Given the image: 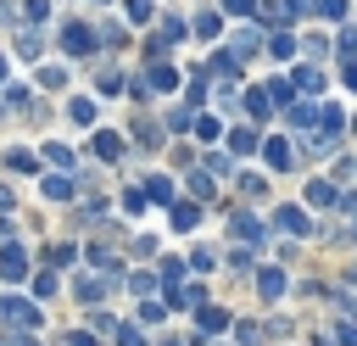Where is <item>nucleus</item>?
I'll list each match as a JSON object with an SVG mask.
<instances>
[{
  "instance_id": "nucleus-5",
  "label": "nucleus",
  "mask_w": 357,
  "mask_h": 346,
  "mask_svg": "<svg viewBox=\"0 0 357 346\" xmlns=\"http://www.w3.org/2000/svg\"><path fill=\"white\" fill-rule=\"evenodd\" d=\"M67 117H73L78 128H95V117H100V112H95V100H89V95H73V100H67Z\"/></svg>"
},
{
  "instance_id": "nucleus-42",
  "label": "nucleus",
  "mask_w": 357,
  "mask_h": 346,
  "mask_svg": "<svg viewBox=\"0 0 357 346\" xmlns=\"http://www.w3.org/2000/svg\"><path fill=\"white\" fill-rule=\"evenodd\" d=\"M234 234H245V240H257V218H251V212H240V218H234Z\"/></svg>"
},
{
  "instance_id": "nucleus-36",
  "label": "nucleus",
  "mask_w": 357,
  "mask_h": 346,
  "mask_svg": "<svg viewBox=\"0 0 357 346\" xmlns=\"http://www.w3.org/2000/svg\"><path fill=\"white\" fill-rule=\"evenodd\" d=\"M335 50H340V56H346V61H357V28H346V33H340V39H335Z\"/></svg>"
},
{
  "instance_id": "nucleus-22",
  "label": "nucleus",
  "mask_w": 357,
  "mask_h": 346,
  "mask_svg": "<svg viewBox=\"0 0 357 346\" xmlns=\"http://www.w3.org/2000/svg\"><path fill=\"white\" fill-rule=\"evenodd\" d=\"M190 128H195V140H218V134H223V123H218V117H206V112H195V123H190Z\"/></svg>"
},
{
  "instance_id": "nucleus-6",
  "label": "nucleus",
  "mask_w": 357,
  "mask_h": 346,
  "mask_svg": "<svg viewBox=\"0 0 357 346\" xmlns=\"http://www.w3.org/2000/svg\"><path fill=\"white\" fill-rule=\"evenodd\" d=\"M89 151H95L100 162H117V156H123V134H106V128H100V134L89 140Z\"/></svg>"
},
{
  "instance_id": "nucleus-50",
  "label": "nucleus",
  "mask_w": 357,
  "mask_h": 346,
  "mask_svg": "<svg viewBox=\"0 0 357 346\" xmlns=\"http://www.w3.org/2000/svg\"><path fill=\"white\" fill-rule=\"evenodd\" d=\"M6 67H11V61H6V50H0V84H6V78H11V73H6Z\"/></svg>"
},
{
  "instance_id": "nucleus-40",
  "label": "nucleus",
  "mask_w": 357,
  "mask_h": 346,
  "mask_svg": "<svg viewBox=\"0 0 357 346\" xmlns=\"http://www.w3.org/2000/svg\"><path fill=\"white\" fill-rule=\"evenodd\" d=\"M201 162H206V173H218V179H223V173H229V156H223V151H206V156H201Z\"/></svg>"
},
{
  "instance_id": "nucleus-31",
  "label": "nucleus",
  "mask_w": 357,
  "mask_h": 346,
  "mask_svg": "<svg viewBox=\"0 0 357 346\" xmlns=\"http://www.w3.org/2000/svg\"><path fill=\"white\" fill-rule=\"evenodd\" d=\"M184 100H190V106H201V100H206V78H201V73L184 84Z\"/></svg>"
},
{
  "instance_id": "nucleus-23",
  "label": "nucleus",
  "mask_w": 357,
  "mask_h": 346,
  "mask_svg": "<svg viewBox=\"0 0 357 346\" xmlns=\"http://www.w3.org/2000/svg\"><path fill=\"white\" fill-rule=\"evenodd\" d=\"M145 195L162 201V206H173V179H145Z\"/></svg>"
},
{
  "instance_id": "nucleus-19",
  "label": "nucleus",
  "mask_w": 357,
  "mask_h": 346,
  "mask_svg": "<svg viewBox=\"0 0 357 346\" xmlns=\"http://www.w3.org/2000/svg\"><path fill=\"white\" fill-rule=\"evenodd\" d=\"M73 290H78V301H100V296H106V279H95V273H84V279H78Z\"/></svg>"
},
{
  "instance_id": "nucleus-52",
  "label": "nucleus",
  "mask_w": 357,
  "mask_h": 346,
  "mask_svg": "<svg viewBox=\"0 0 357 346\" xmlns=\"http://www.w3.org/2000/svg\"><path fill=\"white\" fill-rule=\"evenodd\" d=\"M351 128H357V123H351Z\"/></svg>"
},
{
  "instance_id": "nucleus-28",
  "label": "nucleus",
  "mask_w": 357,
  "mask_h": 346,
  "mask_svg": "<svg viewBox=\"0 0 357 346\" xmlns=\"http://www.w3.org/2000/svg\"><path fill=\"white\" fill-rule=\"evenodd\" d=\"M95 84H100V95H117V89H123V73H117V67H100Z\"/></svg>"
},
{
  "instance_id": "nucleus-12",
  "label": "nucleus",
  "mask_w": 357,
  "mask_h": 346,
  "mask_svg": "<svg viewBox=\"0 0 357 346\" xmlns=\"http://www.w3.org/2000/svg\"><path fill=\"white\" fill-rule=\"evenodd\" d=\"M190 33H195V39H218V33H223V17H218V11H201Z\"/></svg>"
},
{
  "instance_id": "nucleus-35",
  "label": "nucleus",
  "mask_w": 357,
  "mask_h": 346,
  "mask_svg": "<svg viewBox=\"0 0 357 346\" xmlns=\"http://www.w3.org/2000/svg\"><path fill=\"white\" fill-rule=\"evenodd\" d=\"M22 17H28V22H45V17H50V0H22Z\"/></svg>"
},
{
  "instance_id": "nucleus-51",
  "label": "nucleus",
  "mask_w": 357,
  "mask_h": 346,
  "mask_svg": "<svg viewBox=\"0 0 357 346\" xmlns=\"http://www.w3.org/2000/svg\"><path fill=\"white\" fill-rule=\"evenodd\" d=\"M100 6H106V0H100Z\"/></svg>"
},
{
  "instance_id": "nucleus-3",
  "label": "nucleus",
  "mask_w": 357,
  "mask_h": 346,
  "mask_svg": "<svg viewBox=\"0 0 357 346\" xmlns=\"http://www.w3.org/2000/svg\"><path fill=\"white\" fill-rule=\"evenodd\" d=\"M22 273H28L22 246H0V279H22Z\"/></svg>"
},
{
  "instance_id": "nucleus-8",
  "label": "nucleus",
  "mask_w": 357,
  "mask_h": 346,
  "mask_svg": "<svg viewBox=\"0 0 357 346\" xmlns=\"http://www.w3.org/2000/svg\"><path fill=\"white\" fill-rule=\"evenodd\" d=\"M0 162H6V167H11V173H33V167H39V156H33V151H28V145H11V151H6V156H0Z\"/></svg>"
},
{
  "instance_id": "nucleus-21",
  "label": "nucleus",
  "mask_w": 357,
  "mask_h": 346,
  "mask_svg": "<svg viewBox=\"0 0 357 346\" xmlns=\"http://www.w3.org/2000/svg\"><path fill=\"white\" fill-rule=\"evenodd\" d=\"M296 89L318 95V89H324V73H318V67H296Z\"/></svg>"
},
{
  "instance_id": "nucleus-18",
  "label": "nucleus",
  "mask_w": 357,
  "mask_h": 346,
  "mask_svg": "<svg viewBox=\"0 0 357 346\" xmlns=\"http://www.w3.org/2000/svg\"><path fill=\"white\" fill-rule=\"evenodd\" d=\"M307 201H312V206H329V201H340V195H335L329 179H312V184H307Z\"/></svg>"
},
{
  "instance_id": "nucleus-44",
  "label": "nucleus",
  "mask_w": 357,
  "mask_h": 346,
  "mask_svg": "<svg viewBox=\"0 0 357 346\" xmlns=\"http://www.w3.org/2000/svg\"><path fill=\"white\" fill-rule=\"evenodd\" d=\"M190 190L195 195H212V173H190Z\"/></svg>"
},
{
  "instance_id": "nucleus-32",
  "label": "nucleus",
  "mask_w": 357,
  "mask_h": 346,
  "mask_svg": "<svg viewBox=\"0 0 357 346\" xmlns=\"http://www.w3.org/2000/svg\"><path fill=\"white\" fill-rule=\"evenodd\" d=\"M134 140H139V145H156V140H162V128H156V123H145V117H139V123H134Z\"/></svg>"
},
{
  "instance_id": "nucleus-13",
  "label": "nucleus",
  "mask_w": 357,
  "mask_h": 346,
  "mask_svg": "<svg viewBox=\"0 0 357 346\" xmlns=\"http://www.w3.org/2000/svg\"><path fill=\"white\" fill-rule=\"evenodd\" d=\"M33 78H39V89H61V84H67V67H61V61H50V67L39 61V73H33Z\"/></svg>"
},
{
  "instance_id": "nucleus-48",
  "label": "nucleus",
  "mask_w": 357,
  "mask_h": 346,
  "mask_svg": "<svg viewBox=\"0 0 357 346\" xmlns=\"http://www.w3.org/2000/svg\"><path fill=\"white\" fill-rule=\"evenodd\" d=\"M11 206H17V201H11V190L0 184V212H11Z\"/></svg>"
},
{
  "instance_id": "nucleus-27",
  "label": "nucleus",
  "mask_w": 357,
  "mask_h": 346,
  "mask_svg": "<svg viewBox=\"0 0 357 346\" xmlns=\"http://www.w3.org/2000/svg\"><path fill=\"white\" fill-rule=\"evenodd\" d=\"M234 67H240V61H234V56H229V50H218V56H212V67H206V73H218V78H234Z\"/></svg>"
},
{
  "instance_id": "nucleus-11",
  "label": "nucleus",
  "mask_w": 357,
  "mask_h": 346,
  "mask_svg": "<svg viewBox=\"0 0 357 346\" xmlns=\"http://www.w3.org/2000/svg\"><path fill=\"white\" fill-rule=\"evenodd\" d=\"M257 290H262L268 301H279V296H284V273H279V268H262V273H257Z\"/></svg>"
},
{
  "instance_id": "nucleus-41",
  "label": "nucleus",
  "mask_w": 357,
  "mask_h": 346,
  "mask_svg": "<svg viewBox=\"0 0 357 346\" xmlns=\"http://www.w3.org/2000/svg\"><path fill=\"white\" fill-rule=\"evenodd\" d=\"M123 11H128L134 22H151V0H123Z\"/></svg>"
},
{
  "instance_id": "nucleus-1",
  "label": "nucleus",
  "mask_w": 357,
  "mask_h": 346,
  "mask_svg": "<svg viewBox=\"0 0 357 346\" xmlns=\"http://www.w3.org/2000/svg\"><path fill=\"white\" fill-rule=\"evenodd\" d=\"M95 45H100V39H95L89 22H61V50H67V56H89Z\"/></svg>"
},
{
  "instance_id": "nucleus-29",
  "label": "nucleus",
  "mask_w": 357,
  "mask_h": 346,
  "mask_svg": "<svg viewBox=\"0 0 357 346\" xmlns=\"http://www.w3.org/2000/svg\"><path fill=\"white\" fill-rule=\"evenodd\" d=\"M245 112L251 117H268V89H245Z\"/></svg>"
},
{
  "instance_id": "nucleus-26",
  "label": "nucleus",
  "mask_w": 357,
  "mask_h": 346,
  "mask_svg": "<svg viewBox=\"0 0 357 346\" xmlns=\"http://www.w3.org/2000/svg\"><path fill=\"white\" fill-rule=\"evenodd\" d=\"M73 257H78V246H50V251H45L50 268H73Z\"/></svg>"
},
{
  "instance_id": "nucleus-16",
  "label": "nucleus",
  "mask_w": 357,
  "mask_h": 346,
  "mask_svg": "<svg viewBox=\"0 0 357 346\" xmlns=\"http://www.w3.org/2000/svg\"><path fill=\"white\" fill-rule=\"evenodd\" d=\"M229 151H234V156H251V151H257V134H251V128H229Z\"/></svg>"
},
{
  "instance_id": "nucleus-4",
  "label": "nucleus",
  "mask_w": 357,
  "mask_h": 346,
  "mask_svg": "<svg viewBox=\"0 0 357 346\" xmlns=\"http://www.w3.org/2000/svg\"><path fill=\"white\" fill-rule=\"evenodd\" d=\"M145 84H151V89H178V67H173V61H151Z\"/></svg>"
},
{
  "instance_id": "nucleus-39",
  "label": "nucleus",
  "mask_w": 357,
  "mask_h": 346,
  "mask_svg": "<svg viewBox=\"0 0 357 346\" xmlns=\"http://www.w3.org/2000/svg\"><path fill=\"white\" fill-rule=\"evenodd\" d=\"M268 50H273V56H279V61H284V56H290V50H296V39H290V33H273V39H268Z\"/></svg>"
},
{
  "instance_id": "nucleus-47",
  "label": "nucleus",
  "mask_w": 357,
  "mask_h": 346,
  "mask_svg": "<svg viewBox=\"0 0 357 346\" xmlns=\"http://www.w3.org/2000/svg\"><path fill=\"white\" fill-rule=\"evenodd\" d=\"M67 340H73V346H95V335H84V329H78V335H67Z\"/></svg>"
},
{
  "instance_id": "nucleus-30",
  "label": "nucleus",
  "mask_w": 357,
  "mask_h": 346,
  "mask_svg": "<svg viewBox=\"0 0 357 346\" xmlns=\"http://www.w3.org/2000/svg\"><path fill=\"white\" fill-rule=\"evenodd\" d=\"M190 123H195V112H190V106H173V112H167V128H173V134H184Z\"/></svg>"
},
{
  "instance_id": "nucleus-15",
  "label": "nucleus",
  "mask_w": 357,
  "mask_h": 346,
  "mask_svg": "<svg viewBox=\"0 0 357 346\" xmlns=\"http://www.w3.org/2000/svg\"><path fill=\"white\" fill-rule=\"evenodd\" d=\"M284 117H290V128H312V123H318V106H307V100H296V106H290Z\"/></svg>"
},
{
  "instance_id": "nucleus-38",
  "label": "nucleus",
  "mask_w": 357,
  "mask_h": 346,
  "mask_svg": "<svg viewBox=\"0 0 357 346\" xmlns=\"http://www.w3.org/2000/svg\"><path fill=\"white\" fill-rule=\"evenodd\" d=\"M17 50H22V56H39V33L22 28V33H17Z\"/></svg>"
},
{
  "instance_id": "nucleus-25",
  "label": "nucleus",
  "mask_w": 357,
  "mask_h": 346,
  "mask_svg": "<svg viewBox=\"0 0 357 346\" xmlns=\"http://www.w3.org/2000/svg\"><path fill=\"white\" fill-rule=\"evenodd\" d=\"M0 100H6V106H11V112H28V106H33V95H28V89H22V84H11V89H6V95H0Z\"/></svg>"
},
{
  "instance_id": "nucleus-2",
  "label": "nucleus",
  "mask_w": 357,
  "mask_h": 346,
  "mask_svg": "<svg viewBox=\"0 0 357 346\" xmlns=\"http://www.w3.org/2000/svg\"><path fill=\"white\" fill-rule=\"evenodd\" d=\"M257 151H262V162H268L273 173H284V167H296V151H290V140H279V134H273V140H262Z\"/></svg>"
},
{
  "instance_id": "nucleus-14",
  "label": "nucleus",
  "mask_w": 357,
  "mask_h": 346,
  "mask_svg": "<svg viewBox=\"0 0 357 346\" xmlns=\"http://www.w3.org/2000/svg\"><path fill=\"white\" fill-rule=\"evenodd\" d=\"M39 190H45V201H67V195H73V179H67V173H50Z\"/></svg>"
},
{
  "instance_id": "nucleus-10",
  "label": "nucleus",
  "mask_w": 357,
  "mask_h": 346,
  "mask_svg": "<svg viewBox=\"0 0 357 346\" xmlns=\"http://www.w3.org/2000/svg\"><path fill=\"white\" fill-rule=\"evenodd\" d=\"M279 229H284V234H307L312 223H307V212H301V206H279Z\"/></svg>"
},
{
  "instance_id": "nucleus-37",
  "label": "nucleus",
  "mask_w": 357,
  "mask_h": 346,
  "mask_svg": "<svg viewBox=\"0 0 357 346\" xmlns=\"http://www.w3.org/2000/svg\"><path fill=\"white\" fill-rule=\"evenodd\" d=\"M117 346H145V335H139V324H117Z\"/></svg>"
},
{
  "instance_id": "nucleus-34",
  "label": "nucleus",
  "mask_w": 357,
  "mask_h": 346,
  "mask_svg": "<svg viewBox=\"0 0 357 346\" xmlns=\"http://www.w3.org/2000/svg\"><path fill=\"white\" fill-rule=\"evenodd\" d=\"M162 285H173V290H178V285H184V262H173V257H167V262H162Z\"/></svg>"
},
{
  "instance_id": "nucleus-33",
  "label": "nucleus",
  "mask_w": 357,
  "mask_h": 346,
  "mask_svg": "<svg viewBox=\"0 0 357 346\" xmlns=\"http://www.w3.org/2000/svg\"><path fill=\"white\" fill-rule=\"evenodd\" d=\"M123 212H134V218L145 212V190H139V184H134V190H123Z\"/></svg>"
},
{
  "instance_id": "nucleus-20",
  "label": "nucleus",
  "mask_w": 357,
  "mask_h": 346,
  "mask_svg": "<svg viewBox=\"0 0 357 346\" xmlns=\"http://www.w3.org/2000/svg\"><path fill=\"white\" fill-rule=\"evenodd\" d=\"M0 313H6L11 324H39V313H33L28 301H0Z\"/></svg>"
},
{
  "instance_id": "nucleus-7",
  "label": "nucleus",
  "mask_w": 357,
  "mask_h": 346,
  "mask_svg": "<svg viewBox=\"0 0 357 346\" xmlns=\"http://www.w3.org/2000/svg\"><path fill=\"white\" fill-rule=\"evenodd\" d=\"M257 45H262V33H257V28H240V33H234V45H229V56H234V61H245V56H257Z\"/></svg>"
},
{
  "instance_id": "nucleus-45",
  "label": "nucleus",
  "mask_w": 357,
  "mask_h": 346,
  "mask_svg": "<svg viewBox=\"0 0 357 346\" xmlns=\"http://www.w3.org/2000/svg\"><path fill=\"white\" fill-rule=\"evenodd\" d=\"M223 11H234V17H251V11H257V0H223Z\"/></svg>"
},
{
  "instance_id": "nucleus-46",
  "label": "nucleus",
  "mask_w": 357,
  "mask_h": 346,
  "mask_svg": "<svg viewBox=\"0 0 357 346\" xmlns=\"http://www.w3.org/2000/svg\"><path fill=\"white\" fill-rule=\"evenodd\" d=\"M340 78H346V89H357V61H346V73H340Z\"/></svg>"
},
{
  "instance_id": "nucleus-49",
  "label": "nucleus",
  "mask_w": 357,
  "mask_h": 346,
  "mask_svg": "<svg viewBox=\"0 0 357 346\" xmlns=\"http://www.w3.org/2000/svg\"><path fill=\"white\" fill-rule=\"evenodd\" d=\"M340 340H346V346H357V329H351V324H346V329H340Z\"/></svg>"
},
{
  "instance_id": "nucleus-43",
  "label": "nucleus",
  "mask_w": 357,
  "mask_h": 346,
  "mask_svg": "<svg viewBox=\"0 0 357 346\" xmlns=\"http://www.w3.org/2000/svg\"><path fill=\"white\" fill-rule=\"evenodd\" d=\"M33 296H56V273H33Z\"/></svg>"
},
{
  "instance_id": "nucleus-17",
  "label": "nucleus",
  "mask_w": 357,
  "mask_h": 346,
  "mask_svg": "<svg viewBox=\"0 0 357 346\" xmlns=\"http://www.w3.org/2000/svg\"><path fill=\"white\" fill-rule=\"evenodd\" d=\"M45 162H50V167H56V173H67V167H73V162H78V156H73V151H67V145H56V140H50V145H45Z\"/></svg>"
},
{
  "instance_id": "nucleus-24",
  "label": "nucleus",
  "mask_w": 357,
  "mask_h": 346,
  "mask_svg": "<svg viewBox=\"0 0 357 346\" xmlns=\"http://www.w3.org/2000/svg\"><path fill=\"white\" fill-rule=\"evenodd\" d=\"M201 329H206V335L229 329V313H223V307H201Z\"/></svg>"
},
{
  "instance_id": "nucleus-9",
  "label": "nucleus",
  "mask_w": 357,
  "mask_h": 346,
  "mask_svg": "<svg viewBox=\"0 0 357 346\" xmlns=\"http://www.w3.org/2000/svg\"><path fill=\"white\" fill-rule=\"evenodd\" d=\"M167 218H173V229H195V223H201V206H195V201H173Z\"/></svg>"
}]
</instances>
